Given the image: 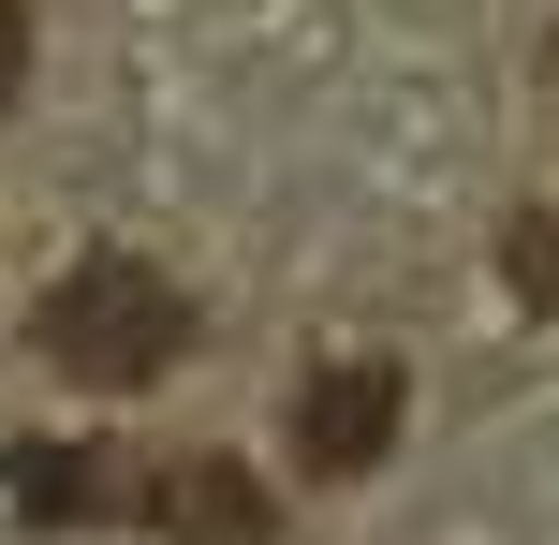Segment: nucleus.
<instances>
[{"label": "nucleus", "mask_w": 559, "mask_h": 545, "mask_svg": "<svg viewBox=\"0 0 559 545\" xmlns=\"http://www.w3.org/2000/svg\"><path fill=\"white\" fill-rule=\"evenodd\" d=\"M397 413H413V383H397L383 354H338V369H309V399H295V458L309 472H383Z\"/></svg>", "instance_id": "f03ea898"}, {"label": "nucleus", "mask_w": 559, "mask_h": 545, "mask_svg": "<svg viewBox=\"0 0 559 545\" xmlns=\"http://www.w3.org/2000/svg\"><path fill=\"white\" fill-rule=\"evenodd\" d=\"M147 517H163L177 545H265L280 517H265V487L236 458H177V472H147Z\"/></svg>", "instance_id": "20e7f679"}, {"label": "nucleus", "mask_w": 559, "mask_h": 545, "mask_svg": "<svg viewBox=\"0 0 559 545\" xmlns=\"http://www.w3.org/2000/svg\"><path fill=\"white\" fill-rule=\"evenodd\" d=\"M177 354H192V295H177L163 265H133V251H88L74 281L45 295V369H74L88 399H118V383H163Z\"/></svg>", "instance_id": "f257e3e1"}, {"label": "nucleus", "mask_w": 559, "mask_h": 545, "mask_svg": "<svg viewBox=\"0 0 559 545\" xmlns=\"http://www.w3.org/2000/svg\"><path fill=\"white\" fill-rule=\"evenodd\" d=\"M15 517L74 531V517H147V472L118 442H15Z\"/></svg>", "instance_id": "7ed1b4c3"}, {"label": "nucleus", "mask_w": 559, "mask_h": 545, "mask_svg": "<svg viewBox=\"0 0 559 545\" xmlns=\"http://www.w3.org/2000/svg\"><path fill=\"white\" fill-rule=\"evenodd\" d=\"M501 281L531 295V310H559V206H531V222L501 236Z\"/></svg>", "instance_id": "39448f33"}, {"label": "nucleus", "mask_w": 559, "mask_h": 545, "mask_svg": "<svg viewBox=\"0 0 559 545\" xmlns=\"http://www.w3.org/2000/svg\"><path fill=\"white\" fill-rule=\"evenodd\" d=\"M15 88H29V15L0 0V118H15Z\"/></svg>", "instance_id": "423d86ee"}]
</instances>
